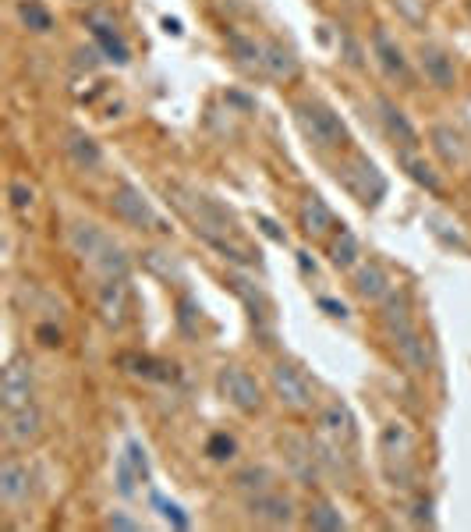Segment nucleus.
<instances>
[{
  "label": "nucleus",
  "instance_id": "obj_6",
  "mask_svg": "<svg viewBox=\"0 0 471 532\" xmlns=\"http://www.w3.org/2000/svg\"><path fill=\"white\" fill-rule=\"evenodd\" d=\"M110 210H114L124 224H132V227H153V231H167V224L160 220V213H156L153 206H149V199L142 196V188L128 185V181L114 188V196H110Z\"/></svg>",
  "mask_w": 471,
  "mask_h": 532
},
{
  "label": "nucleus",
  "instance_id": "obj_29",
  "mask_svg": "<svg viewBox=\"0 0 471 532\" xmlns=\"http://www.w3.org/2000/svg\"><path fill=\"white\" fill-rule=\"evenodd\" d=\"M309 525L312 529H344V515H340L333 504L319 501V504H312V511H309Z\"/></svg>",
  "mask_w": 471,
  "mask_h": 532
},
{
  "label": "nucleus",
  "instance_id": "obj_19",
  "mask_svg": "<svg viewBox=\"0 0 471 532\" xmlns=\"http://www.w3.org/2000/svg\"><path fill=\"white\" fill-rule=\"evenodd\" d=\"M372 50H376V57H379V64L394 75V79H404L408 82V61H404V54H401V47H397L394 40H390L387 32L379 29L376 36H372Z\"/></svg>",
  "mask_w": 471,
  "mask_h": 532
},
{
  "label": "nucleus",
  "instance_id": "obj_10",
  "mask_svg": "<svg viewBox=\"0 0 471 532\" xmlns=\"http://www.w3.org/2000/svg\"><path fill=\"white\" fill-rule=\"evenodd\" d=\"M245 508H248V515H252L255 522H263V525H291L294 522L291 497H284L277 486H270V490H259V493H248Z\"/></svg>",
  "mask_w": 471,
  "mask_h": 532
},
{
  "label": "nucleus",
  "instance_id": "obj_17",
  "mask_svg": "<svg viewBox=\"0 0 471 532\" xmlns=\"http://www.w3.org/2000/svg\"><path fill=\"white\" fill-rule=\"evenodd\" d=\"M422 68H425V75H429L433 86H440V89L454 86V57H450L447 50L425 43L422 47Z\"/></svg>",
  "mask_w": 471,
  "mask_h": 532
},
{
  "label": "nucleus",
  "instance_id": "obj_13",
  "mask_svg": "<svg viewBox=\"0 0 471 532\" xmlns=\"http://www.w3.org/2000/svg\"><path fill=\"white\" fill-rule=\"evenodd\" d=\"M29 483H32L29 469L18 458H8V462L0 465V501L4 504H11V508L22 504L29 497Z\"/></svg>",
  "mask_w": 471,
  "mask_h": 532
},
{
  "label": "nucleus",
  "instance_id": "obj_12",
  "mask_svg": "<svg viewBox=\"0 0 471 532\" xmlns=\"http://www.w3.org/2000/svg\"><path fill=\"white\" fill-rule=\"evenodd\" d=\"M376 110H379V121H383V128H387V135H390L394 142H401V149H415V146H418L415 125H411V121L404 118V110L397 107L394 100L379 96V100H376Z\"/></svg>",
  "mask_w": 471,
  "mask_h": 532
},
{
  "label": "nucleus",
  "instance_id": "obj_3",
  "mask_svg": "<svg viewBox=\"0 0 471 532\" xmlns=\"http://www.w3.org/2000/svg\"><path fill=\"white\" fill-rule=\"evenodd\" d=\"M294 121H298L302 135L316 149H340L344 142H348V128H344V121L319 100L298 103V107H294Z\"/></svg>",
  "mask_w": 471,
  "mask_h": 532
},
{
  "label": "nucleus",
  "instance_id": "obj_37",
  "mask_svg": "<svg viewBox=\"0 0 471 532\" xmlns=\"http://www.w3.org/2000/svg\"><path fill=\"white\" fill-rule=\"evenodd\" d=\"M259 227H263V231L273 238V242H284V231H277V224H273L270 217H259Z\"/></svg>",
  "mask_w": 471,
  "mask_h": 532
},
{
  "label": "nucleus",
  "instance_id": "obj_35",
  "mask_svg": "<svg viewBox=\"0 0 471 532\" xmlns=\"http://www.w3.org/2000/svg\"><path fill=\"white\" fill-rule=\"evenodd\" d=\"M156 504H160V508H163V515H167V518H174V525H178V529H185V525H188V518L181 515V508H178V504H167V501H160V497H156Z\"/></svg>",
  "mask_w": 471,
  "mask_h": 532
},
{
  "label": "nucleus",
  "instance_id": "obj_30",
  "mask_svg": "<svg viewBox=\"0 0 471 532\" xmlns=\"http://www.w3.org/2000/svg\"><path fill=\"white\" fill-rule=\"evenodd\" d=\"M227 43H231L234 57H238L241 64H263V47H259L255 40H245V36L231 32V36H227Z\"/></svg>",
  "mask_w": 471,
  "mask_h": 532
},
{
  "label": "nucleus",
  "instance_id": "obj_32",
  "mask_svg": "<svg viewBox=\"0 0 471 532\" xmlns=\"http://www.w3.org/2000/svg\"><path fill=\"white\" fill-rule=\"evenodd\" d=\"M206 451L213 462H227V458H234V440L227 437V433H217V437L206 444Z\"/></svg>",
  "mask_w": 471,
  "mask_h": 532
},
{
  "label": "nucleus",
  "instance_id": "obj_26",
  "mask_svg": "<svg viewBox=\"0 0 471 532\" xmlns=\"http://www.w3.org/2000/svg\"><path fill=\"white\" fill-rule=\"evenodd\" d=\"M287 454H291V469L294 476L302 479H312L316 476V454H312V444H305V440H287Z\"/></svg>",
  "mask_w": 471,
  "mask_h": 532
},
{
  "label": "nucleus",
  "instance_id": "obj_14",
  "mask_svg": "<svg viewBox=\"0 0 471 532\" xmlns=\"http://www.w3.org/2000/svg\"><path fill=\"white\" fill-rule=\"evenodd\" d=\"M4 423H8L4 433H8L11 444H29L43 430V415H39L36 405H25V408H15V412H4Z\"/></svg>",
  "mask_w": 471,
  "mask_h": 532
},
{
  "label": "nucleus",
  "instance_id": "obj_8",
  "mask_svg": "<svg viewBox=\"0 0 471 532\" xmlns=\"http://www.w3.org/2000/svg\"><path fill=\"white\" fill-rule=\"evenodd\" d=\"M217 387H220V394H224L227 405H234L238 412L255 415L259 408H263V391H259V384H255L252 376H248L241 366H224V369H220Z\"/></svg>",
  "mask_w": 471,
  "mask_h": 532
},
{
  "label": "nucleus",
  "instance_id": "obj_15",
  "mask_svg": "<svg viewBox=\"0 0 471 532\" xmlns=\"http://www.w3.org/2000/svg\"><path fill=\"white\" fill-rule=\"evenodd\" d=\"M89 29H93V40L103 47V54L110 57V61H117V64H124L128 61V47H124V40H121V32H117V25L114 22H107L103 15H89Z\"/></svg>",
  "mask_w": 471,
  "mask_h": 532
},
{
  "label": "nucleus",
  "instance_id": "obj_4",
  "mask_svg": "<svg viewBox=\"0 0 471 532\" xmlns=\"http://www.w3.org/2000/svg\"><path fill=\"white\" fill-rule=\"evenodd\" d=\"M337 178L362 206H376L379 199L387 196V178H383L379 167L372 164L369 157H362V153H351V157L337 167Z\"/></svg>",
  "mask_w": 471,
  "mask_h": 532
},
{
  "label": "nucleus",
  "instance_id": "obj_20",
  "mask_svg": "<svg viewBox=\"0 0 471 532\" xmlns=\"http://www.w3.org/2000/svg\"><path fill=\"white\" fill-rule=\"evenodd\" d=\"M124 309H128V288H124V281H107L103 284V295H100L103 320H107L110 327H121Z\"/></svg>",
  "mask_w": 471,
  "mask_h": 532
},
{
  "label": "nucleus",
  "instance_id": "obj_28",
  "mask_svg": "<svg viewBox=\"0 0 471 532\" xmlns=\"http://www.w3.org/2000/svg\"><path fill=\"white\" fill-rule=\"evenodd\" d=\"M433 146L436 153H440L447 164H457V160L464 157V149H461V139H457L450 128H433Z\"/></svg>",
  "mask_w": 471,
  "mask_h": 532
},
{
  "label": "nucleus",
  "instance_id": "obj_24",
  "mask_svg": "<svg viewBox=\"0 0 471 532\" xmlns=\"http://www.w3.org/2000/svg\"><path fill=\"white\" fill-rule=\"evenodd\" d=\"M330 263L337 266V270H348V266L358 263V238L351 235L344 224L337 227V235H333V242H330Z\"/></svg>",
  "mask_w": 471,
  "mask_h": 532
},
{
  "label": "nucleus",
  "instance_id": "obj_33",
  "mask_svg": "<svg viewBox=\"0 0 471 532\" xmlns=\"http://www.w3.org/2000/svg\"><path fill=\"white\" fill-rule=\"evenodd\" d=\"M8 196H11V206H15V210H29L32 206V188L25 185V181H11Z\"/></svg>",
  "mask_w": 471,
  "mask_h": 532
},
{
  "label": "nucleus",
  "instance_id": "obj_22",
  "mask_svg": "<svg viewBox=\"0 0 471 532\" xmlns=\"http://www.w3.org/2000/svg\"><path fill=\"white\" fill-rule=\"evenodd\" d=\"M397 164L408 171L411 181H418L422 188H429V192H440V178H436V171L429 164H425L422 157H418L415 149H397Z\"/></svg>",
  "mask_w": 471,
  "mask_h": 532
},
{
  "label": "nucleus",
  "instance_id": "obj_38",
  "mask_svg": "<svg viewBox=\"0 0 471 532\" xmlns=\"http://www.w3.org/2000/svg\"><path fill=\"white\" fill-rule=\"evenodd\" d=\"M319 306H323L330 316H348V309L340 306V302H333V298H319Z\"/></svg>",
  "mask_w": 471,
  "mask_h": 532
},
{
  "label": "nucleus",
  "instance_id": "obj_16",
  "mask_svg": "<svg viewBox=\"0 0 471 532\" xmlns=\"http://www.w3.org/2000/svg\"><path fill=\"white\" fill-rule=\"evenodd\" d=\"M355 288H358V295L369 298V302H379V298H387V295H390V277H387V270H383V263L369 259L365 266H358Z\"/></svg>",
  "mask_w": 471,
  "mask_h": 532
},
{
  "label": "nucleus",
  "instance_id": "obj_11",
  "mask_svg": "<svg viewBox=\"0 0 471 532\" xmlns=\"http://www.w3.org/2000/svg\"><path fill=\"white\" fill-rule=\"evenodd\" d=\"M32 366L22 359L8 362L4 369V384H0V401H4V412H15V408L32 405Z\"/></svg>",
  "mask_w": 471,
  "mask_h": 532
},
{
  "label": "nucleus",
  "instance_id": "obj_34",
  "mask_svg": "<svg viewBox=\"0 0 471 532\" xmlns=\"http://www.w3.org/2000/svg\"><path fill=\"white\" fill-rule=\"evenodd\" d=\"M124 458H128V462H132V469L139 472L142 479L149 476V465H146V451H142L139 444H128V451H124Z\"/></svg>",
  "mask_w": 471,
  "mask_h": 532
},
{
  "label": "nucleus",
  "instance_id": "obj_31",
  "mask_svg": "<svg viewBox=\"0 0 471 532\" xmlns=\"http://www.w3.org/2000/svg\"><path fill=\"white\" fill-rule=\"evenodd\" d=\"M234 483H238V490H245V493H259V490H270L273 476L266 469H245L234 476Z\"/></svg>",
  "mask_w": 471,
  "mask_h": 532
},
{
  "label": "nucleus",
  "instance_id": "obj_2",
  "mask_svg": "<svg viewBox=\"0 0 471 532\" xmlns=\"http://www.w3.org/2000/svg\"><path fill=\"white\" fill-rule=\"evenodd\" d=\"M71 245H75L78 256L93 266V270H100L107 281H124V274H128V256H124V249L107 235V231H100L96 224H75L71 227Z\"/></svg>",
  "mask_w": 471,
  "mask_h": 532
},
{
  "label": "nucleus",
  "instance_id": "obj_5",
  "mask_svg": "<svg viewBox=\"0 0 471 532\" xmlns=\"http://www.w3.org/2000/svg\"><path fill=\"white\" fill-rule=\"evenodd\" d=\"M411 451H415V440H411V433H408V426H404V423H390L387 430L379 433L383 469H387V476L394 479V483H401V486H408L411 469H415V462H411Z\"/></svg>",
  "mask_w": 471,
  "mask_h": 532
},
{
  "label": "nucleus",
  "instance_id": "obj_25",
  "mask_svg": "<svg viewBox=\"0 0 471 532\" xmlns=\"http://www.w3.org/2000/svg\"><path fill=\"white\" fill-rule=\"evenodd\" d=\"M64 146H68L71 160H75L78 167H85V171L100 167V146H96L85 132H68V142H64Z\"/></svg>",
  "mask_w": 471,
  "mask_h": 532
},
{
  "label": "nucleus",
  "instance_id": "obj_18",
  "mask_svg": "<svg viewBox=\"0 0 471 532\" xmlns=\"http://www.w3.org/2000/svg\"><path fill=\"white\" fill-rule=\"evenodd\" d=\"M298 220H302V231H305L309 238H326V235H330V227H333L330 206H326L319 196H309V199H305L302 210H298Z\"/></svg>",
  "mask_w": 471,
  "mask_h": 532
},
{
  "label": "nucleus",
  "instance_id": "obj_21",
  "mask_svg": "<svg viewBox=\"0 0 471 532\" xmlns=\"http://www.w3.org/2000/svg\"><path fill=\"white\" fill-rule=\"evenodd\" d=\"M394 345H397V355H401L404 362H408L415 373H422L425 366H429V359H425V341L418 337L415 327L408 330H397L394 334Z\"/></svg>",
  "mask_w": 471,
  "mask_h": 532
},
{
  "label": "nucleus",
  "instance_id": "obj_23",
  "mask_svg": "<svg viewBox=\"0 0 471 532\" xmlns=\"http://www.w3.org/2000/svg\"><path fill=\"white\" fill-rule=\"evenodd\" d=\"M263 68L270 71L273 79H294L298 75V57L280 43H266L263 47Z\"/></svg>",
  "mask_w": 471,
  "mask_h": 532
},
{
  "label": "nucleus",
  "instance_id": "obj_7",
  "mask_svg": "<svg viewBox=\"0 0 471 532\" xmlns=\"http://www.w3.org/2000/svg\"><path fill=\"white\" fill-rule=\"evenodd\" d=\"M270 384L284 408H291V412H309L312 408V384L305 380V373L298 366L277 362V366L270 369Z\"/></svg>",
  "mask_w": 471,
  "mask_h": 532
},
{
  "label": "nucleus",
  "instance_id": "obj_9",
  "mask_svg": "<svg viewBox=\"0 0 471 532\" xmlns=\"http://www.w3.org/2000/svg\"><path fill=\"white\" fill-rule=\"evenodd\" d=\"M319 437L326 444L340 447V451H351L358 444V426H355V415L344 401H330V405L319 412Z\"/></svg>",
  "mask_w": 471,
  "mask_h": 532
},
{
  "label": "nucleus",
  "instance_id": "obj_1",
  "mask_svg": "<svg viewBox=\"0 0 471 532\" xmlns=\"http://www.w3.org/2000/svg\"><path fill=\"white\" fill-rule=\"evenodd\" d=\"M167 196H170V203L178 206V210L195 224V235H202L213 249L224 252V256L252 263V252L241 245L238 224H234L231 213H224L213 199L199 196V192H185L181 185H167Z\"/></svg>",
  "mask_w": 471,
  "mask_h": 532
},
{
  "label": "nucleus",
  "instance_id": "obj_36",
  "mask_svg": "<svg viewBox=\"0 0 471 532\" xmlns=\"http://www.w3.org/2000/svg\"><path fill=\"white\" fill-rule=\"evenodd\" d=\"M107 529H142V525L132 522V518H124V515H110L107 518Z\"/></svg>",
  "mask_w": 471,
  "mask_h": 532
},
{
  "label": "nucleus",
  "instance_id": "obj_27",
  "mask_svg": "<svg viewBox=\"0 0 471 532\" xmlns=\"http://www.w3.org/2000/svg\"><path fill=\"white\" fill-rule=\"evenodd\" d=\"M18 18H22L32 32H50V29H54V15H50V11L43 8L39 0H22V4H18Z\"/></svg>",
  "mask_w": 471,
  "mask_h": 532
}]
</instances>
